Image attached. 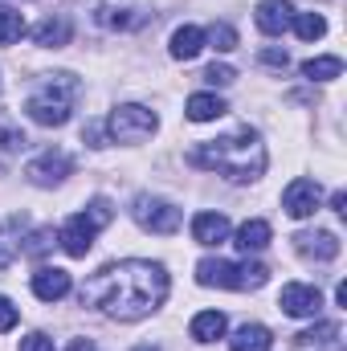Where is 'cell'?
Returning <instances> with one entry per match:
<instances>
[{
  "label": "cell",
  "instance_id": "83f0119b",
  "mask_svg": "<svg viewBox=\"0 0 347 351\" xmlns=\"http://www.w3.org/2000/svg\"><path fill=\"white\" fill-rule=\"evenodd\" d=\"M53 241H58V233H53V229H37V233L29 237V245H21V254H25V258H41Z\"/></svg>",
  "mask_w": 347,
  "mask_h": 351
},
{
  "label": "cell",
  "instance_id": "9c48e42d",
  "mask_svg": "<svg viewBox=\"0 0 347 351\" xmlns=\"http://www.w3.org/2000/svg\"><path fill=\"white\" fill-rule=\"evenodd\" d=\"M70 172H74V160H70L66 152H41V156L25 168L29 184H37V188H53V184H62Z\"/></svg>",
  "mask_w": 347,
  "mask_h": 351
},
{
  "label": "cell",
  "instance_id": "8992f818",
  "mask_svg": "<svg viewBox=\"0 0 347 351\" xmlns=\"http://www.w3.org/2000/svg\"><path fill=\"white\" fill-rule=\"evenodd\" d=\"M156 127H160L156 110L135 106V102L115 106V110H110V119H106V131H110V139H115V143H139V139H147Z\"/></svg>",
  "mask_w": 347,
  "mask_h": 351
},
{
  "label": "cell",
  "instance_id": "ba28073f",
  "mask_svg": "<svg viewBox=\"0 0 347 351\" xmlns=\"http://www.w3.org/2000/svg\"><path fill=\"white\" fill-rule=\"evenodd\" d=\"M278 306H282V315H290V319H315V315L323 311V294H319L315 286L290 282V286H282Z\"/></svg>",
  "mask_w": 347,
  "mask_h": 351
},
{
  "label": "cell",
  "instance_id": "2e32d148",
  "mask_svg": "<svg viewBox=\"0 0 347 351\" xmlns=\"http://www.w3.org/2000/svg\"><path fill=\"white\" fill-rule=\"evenodd\" d=\"M200 49H204V33H200L196 25H180V29L172 33V45H168V53H172L176 62H192Z\"/></svg>",
  "mask_w": 347,
  "mask_h": 351
},
{
  "label": "cell",
  "instance_id": "8fae6325",
  "mask_svg": "<svg viewBox=\"0 0 347 351\" xmlns=\"http://www.w3.org/2000/svg\"><path fill=\"white\" fill-rule=\"evenodd\" d=\"M294 250L307 262H335L339 258V237L331 229H307V233H294Z\"/></svg>",
  "mask_w": 347,
  "mask_h": 351
},
{
  "label": "cell",
  "instance_id": "d4e9b609",
  "mask_svg": "<svg viewBox=\"0 0 347 351\" xmlns=\"http://www.w3.org/2000/svg\"><path fill=\"white\" fill-rule=\"evenodd\" d=\"M16 254H21V221L12 217V221H8V225L0 229V269L12 262Z\"/></svg>",
  "mask_w": 347,
  "mask_h": 351
},
{
  "label": "cell",
  "instance_id": "d590c367",
  "mask_svg": "<svg viewBox=\"0 0 347 351\" xmlns=\"http://www.w3.org/2000/svg\"><path fill=\"white\" fill-rule=\"evenodd\" d=\"M131 351H160V348H152V343H143V348H131Z\"/></svg>",
  "mask_w": 347,
  "mask_h": 351
},
{
  "label": "cell",
  "instance_id": "ac0fdd59",
  "mask_svg": "<svg viewBox=\"0 0 347 351\" xmlns=\"http://www.w3.org/2000/svg\"><path fill=\"white\" fill-rule=\"evenodd\" d=\"M229 106L217 98V94H192L188 98V106H184V114L192 119V123H213V119H221Z\"/></svg>",
  "mask_w": 347,
  "mask_h": 351
},
{
  "label": "cell",
  "instance_id": "5bb4252c",
  "mask_svg": "<svg viewBox=\"0 0 347 351\" xmlns=\"http://www.w3.org/2000/svg\"><path fill=\"white\" fill-rule=\"evenodd\" d=\"M192 237H196V245H221L229 237V217L225 213H196L192 217Z\"/></svg>",
  "mask_w": 347,
  "mask_h": 351
},
{
  "label": "cell",
  "instance_id": "9a60e30c",
  "mask_svg": "<svg viewBox=\"0 0 347 351\" xmlns=\"http://www.w3.org/2000/svg\"><path fill=\"white\" fill-rule=\"evenodd\" d=\"M70 37H74V25H70L66 16H45V21L33 29V41L45 45V49H62V45H70Z\"/></svg>",
  "mask_w": 347,
  "mask_h": 351
},
{
  "label": "cell",
  "instance_id": "4fadbf2b",
  "mask_svg": "<svg viewBox=\"0 0 347 351\" xmlns=\"http://www.w3.org/2000/svg\"><path fill=\"white\" fill-rule=\"evenodd\" d=\"M290 21H294V8L286 0H261L258 4V29L265 37H282L290 29Z\"/></svg>",
  "mask_w": 347,
  "mask_h": 351
},
{
  "label": "cell",
  "instance_id": "ffe728a7",
  "mask_svg": "<svg viewBox=\"0 0 347 351\" xmlns=\"http://www.w3.org/2000/svg\"><path fill=\"white\" fill-rule=\"evenodd\" d=\"M233 245H237L241 254H258V250H265V245H270V225H265V221H246V225L237 229Z\"/></svg>",
  "mask_w": 347,
  "mask_h": 351
},
{
  "label": "cell",
  "instance_id": "d6986e66",
  "mask_svg": "<svg viewBox=\"0 0 347 351\" xmlns=\"http://www.w3.org/2000/svg\"><path fill=\"white\" fill-rule=\"evenodd\" d=\"M225 327H229V323H225L221 311H200V315L192 319V339H196V343H217V339L225 335Z\"/></svg>",
  "mask_w": 347,
  "mask_h": 351
},
{
  "label": "cell",
  "instance_id": "f1b7e54d",
  "mask_svg": "<svg viewBox=\"0 0 347 351\" xmlns=\"http://www.w3.org/2000/svg\"><path fill=\"white\" fill-rule=\"evenodd\" d=\"M204 82H208V86H229V82H237V70L225 66V62H221V66L213 62V66L204 70Z\"/></svg>",
  "mask_w": 347,
  "mask_h": 351
},
{
  "label": "cell",
  "instance_id": "603a6c76",
  "mask_svg": "<svg viewBox=\"0 0 347 351\" xmlns=\"http://www.w3.org/2000/svg\"><path fill=\"white\" fill-rule=\"evenodd\" d=\"M290 29H294V33H298L302 41H319V37L327 33V21H323L319 12H294Z\"/></svg>",
  "mask_w": 347,
  "mask_h": 351
},
{
  "label": "cell",
  "instance_id": "484cf974",
  "mask_svg": "<svg viewBox=\"0 0 347 351\" xmlns=\"http://www.w3.org/2000/svg\"><path fill=\"white\" fill-rule=\"evenodd\" d=\"M335 335H339V323H319V327L294 335V348H319V343H331Z\"/></svg>",
  "mask_w": 347,
  "mask_h": 351
},
{
  "label": "cell",
  "instance_id": "d6a6232c",
  "mask_svg": "<svg viewBox=\"0 0 347 351\" xmlns=\"http://www.w3.org/2000/svg\"><path fill=\"white\" fill-rule=\"evenodd\" d=\"M82 139H90V147H106L102 143V123H90L86 131H82Z\"/></svg>",
  "mask_w": 347,
  "mask_h": 351
},
{
  "label": "cell",
  "instance_id": "e0dca14e",
  "mask_svg": "<svg viewBox=\"0 0 347 351\" xmlns=\"http://www.w3.org/2000/svg\"><path fill=\"white\" fill-rule=\"evenodd\" d=\"M229 348H233V351H270V348H274V335H270L261 323H241V327L233 331Z\"/></svg>",
  "mask_w": 347,
  "mask_h": 351
},
{
  "label": "cell",
  "instance_id": "277c9868",
  "mask_svg": "<svg viewBox=\"0 0 347 351\" xmlns=\"http://www.w3.org/2000/svg\"><path fill=\"white\" fill-rule=\"evenodd\" d=\"M196 282L200 286H221V290H261L270 282V269L261 262H225V258H204L196 262Z\"/></svg>",
  "mask_w": 347,
  "mask_h": 351
},
{
  "label": "cell",
  "instance_id": "7a4b0ae2",
  "mask_svg": "<svg viewBox=\"0 0 347 351\" xmlns=\"http://www.w3.org/2000/svg\"><path fill=\"white\" fill-rule=\"evenodd\" d=\"M188 164L246 184V180H258V176L265 172V143H261V135L254 127H237L233 135L196 143V147L188 152Z\"/></svg>",
  "mask_w": 347,
  "mask_h": 351
},
{
  "label": "cell",
  "instance_id": "7402d4cb",
  "mask_svg": "<svg viewBox=\"0 0 347 351\" xmlns=\"http://www.w3.org/2000/svg\"><path fill=\"white\" fill-rule=\"evenodd\" d=\"M302 74L311 82H335L344 74V62L339 58H311V62H302Z\"/></svg>",
  "mask_w": 347,
  "mask_h": 351
},
{
  "label": "cell",
  "instance_id": "f546056e",
  "mask_svg": "<svg viewBox=\"0 0 347 351\" xmlns=\"http://www.w3.org/2000/svg\"><path fill=\"white\" fill-rule=\"evenodd\" d=\"M16 319H21V311L12 306V298H4V294H0V335H4V331H12V327H16Z\"/></svg>",
  "mask_w": 347,
  "mask_h": 351
},
{
  "label": "cell",
  "instance_id": "836d02e7",
  "mask_svg": "<svg viewBox=\"0 0 347 351\" xmlns=\"http://www.w3.org/2000/svg\"><path fill=\"white\" fill-rule=\"evenodd\" d=\"M331 208L344 217V213H347V192H335V196H331Z\"/></svg>",
  "mask_w": 347,
  "mask_h": 351
},
{
  "label": "cell",
  "instance_id": "cb8c5ba5",
  "mask_svg": "<svg viewBox=\"0 0 347 351\" xmlns=\"http://www.w3.org/2000/svg\"><path fill=\"white\" fill-rule=\"evenodd\" d=\"M21 37H25V16L16 8L0 4V45H16Z\"/></svg>",
  "mask_w": 347,
  "mask_h": 351
},
{
  "label": "cell",
  "instance_id": "5b68a950",
  "mask_svg": "<svg viewBox=\"0 0 347 351\" xmlns=\"http://www.w3.org/2000/svg\"><path fill=\"white\" fill-rule=\"evenodd\" d=\"M131 217H135V225L143 233H160V237H172L176 229L184 225V213L176 204L160 200V196H147V192L131 200Z\"/></svg>",
  "mask_w": 347,
  "mask_h": 351
},
{
  "label": "cell",
  "instance_id": "7c38bea8",
  "mask_svg": "<svg viewBox=\"0 0 347 351\" xmlns=\"http://www.w3.org/2000/svg\"><path fill=\"white\" fill-rule=\"evenodd\" d=\"M33 294L41 298V302H58V298H66L70 294V274L66 269H49V265H41L37 274H33Z\"/></svg>",
  "mask_w": 347,
  "mask_h": 351
},
{
  "label": "cell",
  "instance_id": "52a82bcc",
  "mask_svg": "<svg viewBox=\"0 0 347 351\" xmlns=\"http://www.w3.org/2000/svg\"><path fill=\"white\" fill-rule=\"evenodd\" d=\"M98 221L90 217V213H74L66 225H62V233H58V241H62V250L70 254V258H86L90 250H94V237H98Z\"/></svg>",
  "mask_w": 347,
  "mask_h": 351
},
{
  "label": "cell",
  "instance_id": "6da1fadb",
  "mask_svg": "<svg viewBox=\"0 0 347 351\" xmlns=\"http://www.w3.org/2000/svg\"><path fill=\"white\" fill-rule=\"evenodd\" d=\"M172 282L168 269L160 262H143V258H127V262L102 265L86 286H82V306L119 319V323H135L147 319L164 306Z\"/></svg>",
  "mask_w": 347,
  "mask_h": 351
},
{
  "label": "cell",
  "instance_id": "1f68e13d",
  "mask_svg": "<svg viewBox=\"0 0 347 351\" xmlns=\"http://www.w3.org/2000/svg\"><path fill=\"white\" fill-rule=\"evenodd\" d=\"M21 351H53V339L41 335V331H37V335H25V339H21Z\"/></svg>",
  "mask_w": 347,
  "mask_h": 351
},
{
  "label": "cell",
  "instance_id": "44dd1931",
  "mask_svg": "<svg viewBox=\"0 0 347 351\" xmlns=\"http://www.w3.org/2000/svg\"><path fill=\"white\" fill-rule=\"evenodd\" d=\"M147 21V12H135V8H98V25H106V29H139Z\"/></svg>",
  "mask_w": 347,
  "mask_h": 351
},
{
  "label": "cell",
  "instance_id": "4dcf8cb0",
  "mask_svg": "<svg viewBox=\"0 0 347 351\" xmlns=\"http://www.w3.org/2000/svg\"><path fill=\"white\" fill-rule=\"evenodd\" d=\"M261 66H270V70H286V66H290V58H286V49L265 45V49H261Z\"/></svg>",
  "mask_w": 347,
  "mask_h": 351
},
{
  "label": "cell",
  "instance_id": "e575fe53",
  "mask_svg": "<svg viewBox=\"0 0 347 351\" xmlns=\"http://www.w3.org/2000/svg\"><path fill=\"white\" fill-rule=\"evenodd\" d=\"M70 351H98V343H90V339H74Z\"/></svg>",
  "mask_w": 347,
  "mask_h": 351
},
{
  "label": "cell",
  "instance_id": "3957f363",
  "mask_svg": "<svg viewBox=\"0 0 347 351\" xmlns=\"http://www.w3.org/2000/svg\"><path fill=\"white\" fill-rule=\"evenodd\" d=\"M74 98H78V78L74 74H45L37 90L29 94L25 102V114L37 123V127H66L70 123V110H74Z\"/></svg>",
  "mask_w": 347,
  "mask_h": 351
},
{
  "label": "cell",
  "instance_id": "30bf717a",
  "mask_svg": "<svg viewBox=\"0 0 347 351\" xmlns=\"http://www.w3.org/2000/svg\"><path fill=\"white\" fill-rule=\"evenodd\" d=\"M319 200H323V192H319V180H307V176H298V180H294V184L282 192V208H286L294 221H307V217H315Z\"/></svg>",
  "mask_w": 347,
  "mask_h": 351
},
{
  "label": "cell",
  "instance_id": "4316f807",
  "mask_svg": "<svg viewBox=\"0 0 347 351\" xmlns=\"http://www.w3.org/2000/svg\"><path fill=\"white\" fill-rule=\"evenodd\" d=\"M208 41H213V49L229 53V49H237V29L233 25H213L208 29Z\"/></svg>",
  "mask_w": 347,
  "mask_h": 351
}]
</instances>
